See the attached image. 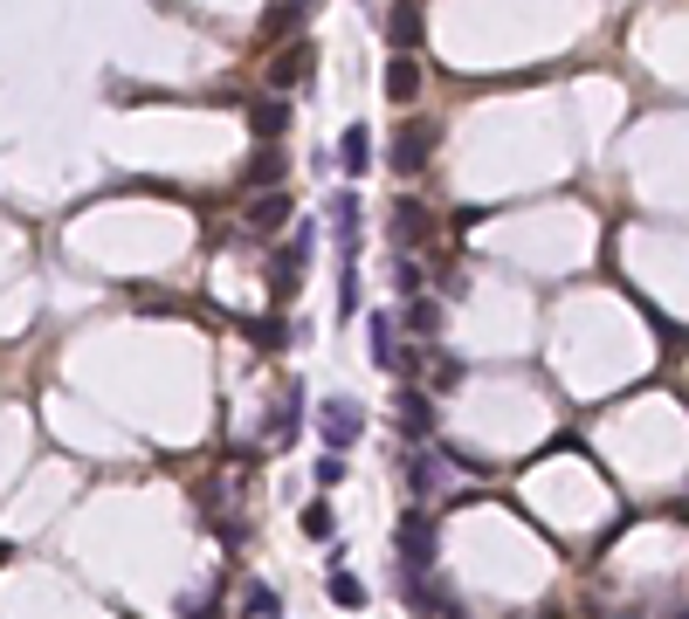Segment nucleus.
<instances>
[{"instance_id":"obj_3","label":"nucleus","mask_w":689,"mask_h":619,"mask_svg":"<svg viewBox=\"0 0 689 619\" xmlns=\"http://www.w3.org/2000/svg\"><path fill=\"white\" fill-rule=\"evenodd\" d=\"M311 69H318V42H290L284 56L269 63V76H263V83H269L276 97H290V90H303V83H311Z\"/></svg>"},{"instance_id":"obj_14","label":"nucleus","mask_w":689,"mask_h":619,"mask_svg":"<svg viewBox=\"0 0 689 619\" xmlns=\"http://www.w3.org/2000/svg\"><path fill=\"white\" fill-rule=\"evenodd\" d=\"M284 172H290V159H284L276 145H263V151H255V159L242 166V187H248V193H269V187H276Z\"/></svg>"},{"instance_id":"obj_24","label":"nucleus","mask_w":689,"mask_h":619,"mask_svg":"<svg viewBox=\"0 0 689 619\" xmlns=\"http://www.w3.org/2000/svg\"><path fill=\"white\" fill-rule=\"evenodd\" d=\"M311 469H318V482H324V488H338V482H345V475H352V461H345V454H338V448H324V454H318V461H311Z\"/></svg>"},{"instance_id":"obj_15","label":"nucleus","mask_w":689,"mask_h":619,"mask_svg":"<svg viewBox=\"0 0 689 619\" xmlns=\"http://www.w3.org/2000/svg\"><path fill=\"white\" fill-rule=\"evenodd\" d=\"M393 235L400 241H435V214H427V206H414V200H393Z\"/></svg>"},{"instance_id":"obj_27","label":"nucleus","mask_w":689,"mask_h":619,"mask_svg":"<svg viewBox=\"0 0 689 619\" xmlns=\"http://www.w3.org/2000/svg\"><path fill=\"white\" fill-rule=\"evenodd\" d=\"M0 564H8V544H0Z\"/></svg>"},{"instance_id":"obj_17","label":"nucleus","mask_w":689,"mask_h":619,"mask_svg":"<svg viewBox=\"0 0 689 619\" xmlns=\"http://www.w3.org/2000/svg\"><path fill=\"white\" fill-rule=\"evenodd\" d=\"M297 530L311 537V544H331V537H338V509H331L324 496L318 503H303V516H297Z\"/></svg>"},{"instance_id":"obj_19","label":"nucleus","mask_w":689,"mask_h":619,"mask_svg":"<svg viewBox=\"0 0 689 619\" xmlns=\"http://www.w3.org/2000/svg\"><path fill=\"white\" fill-rule=\"evenodd\" d=\"M324 599L345 606V612H359V606H366V585L352 578V572H331V578H324Z\"/></svg>"},{"instance_id":"obj_16","label":"nucleus","mask_w":689,"mask_h":619,"mask_svg":"<svg viewBox=\"0 0 689 619\" xmlns=\"http://www.w3.org/2000/svg\"><path fill=\"white\" fill-rule=\"evenodd\" d=\"M387 42H393V48H421V0H393Z\"/></svg>"},{"instance_id":"obj_26","label":"nucleus","mask_w":689,"mask_h":619,"mask_svg":"<svg viewBox=\"0 0 689 619\" xmlns=\"http://www.w3.org/2000/svg\"><path fill=\"white\" fill-rule=\"evenodd\" d=\"M676 524H689V503H682V516H676Z\"/></svg>"},{"instance_id":"obj_8","label":"nucleus","mask_w":689,"mask_h":619,"mask_svg":"<svg viewBox=\"0 0 689 619\" xmlns=\"http://www.w3.org/2000/svg\"><path fill=\"white\" fill-rule=\"evenodd\" d=\"M290 214H297V200L284 193V187H269V193H255V206H248V235L263 241V235H276V227H290Z\"/></svg>"},{"instance_id":"obj_10","label":"nucleus","mask_w":689,"mask_h":619,"mask_svg":"<svg viewBox=\"0 0 689 619\" xmlns=\"http://www.w3.org/2000/svg\"><path fill=\"white\" fill-rule=\"evenodd\" d=\"M366 330H373V365H379V372H407V351H400V330H393L387 310H373Z\"/></svg>"},{"instance_id":"obj_5","label":"nucleus","mask_w":689,"mask_h":619,"mask_svg":"<svg viewBox=\"0 0 689 619\" xmlns=\"http://www.w3.org/2000/svg\"><path fill=\"white\" fill-rule=\"evenodd\" d=\"M331 248H338V262H359V193H331Z\"/></svg>"},{"instance_id":"obj_22","label":"nucleus","mask_w":689,"mask_h":619,"mask_svg":"<svg viewBox=\"0 0 689 619\" xmlns=\"http://www.w3.org/2000/svg\"><path fill=\"white\" fill-rule=\"evenodd\" d=\"M297 406H303V393H297V385H284V406H276L269 441H297Z\"/></svg>"},{"instance_id":"obj_18","label":"nucleus","mask_w":689,"mask_h":619,"mask_svg":"<svg viewBox=\"0 0 689 619\" xmlns=\"http://www.w3.org/2000/svg\"><path fill=\"white\" fill-rule=\"evenodd\" d=\"M400 324H407V330H421V338H427V345H435V330H442V310H435V303H427V290H421V296H407V310H400Z\"/></svg>"},{"instance_id":"obj_1","label":"nucleus","mask_w":689,"mask_h":619,"mask_svg":"<svg viewBox=\"0 0 689 619\" xmlns=\"http://www.w3.org/2000/svg\"><path fill=\"white\" fill-rule=\"evenodd\" d=\"M393 551H400V599H407V592H421L427 572H435V516L407 509L400 530H393Z\"/></svg>"},{"instance_id":"obj_6","label":"nucleus","mask_w":689,"mask_h":619,"mask_svg":"<svg viewBox=\"0 0 689 619\" xmlns=\"http://www.w3.org/2000/svg\"><path fill=\"white\" fill-rule=\"evenodd\" d=\"M442 454L435 448H427V441H414V448H407V461H400V482H407V496H435V488H442Z\"/></svg>"},{"instance_id":"obj_9","label":"nucleus","mask_w":689,"mask_h":619,"mask_svg":"<svg viewBox=\"0 0 689 619\" xmlns=\"http://www.w3.org/2000/svg\"><path fill=\"white\" fill-rule=\"evenodd\" d=\"M366 166H373V124L352 117L345 132H338V172L345 179H366Z\"/></svg>"},{"instance_id":"obj_21","label":"nucleus","mask_w":689,"mask_h":619,"mask_svg":"<svg viewBox=\"0 0 689 619\" xmlns=\"http://www.w3.org/2000/svg\"><path fill=\"white\" fill-rule=\"evenodd\" d=\"M303 8H311V0H276V8L263 14V35H290L297 21H303Z\"/></svg>"},{"instance_id":"obj_25","label":"nucleus","mask_w":689,"mask_h":619,"mask_svg":"<svg viewBox=\"0 0 689 619\" xmlns=\"http://www.w3.org/2000/svg\"><path fill=\"white\" fill-rule=\"evenodd\" d=\"M242 612H255V619H276L284 606H276V592H269V585H248V592H242Z\"/></svg>"},{"instance_id":"obj_4","label":"nucleus","mask_w":689,"mask_h":619,"mask_svg":"<svg viewBox=\"0 0 689 619\" xmlns=\"http://www.w3.org/2000/svg\"><path fill=\"white\" fill-rule=\"evenodd\" d=\"M318 434H324V448H338V454H345V448L366 434V413L352 406V399H324V406H318Z\"/></svg>"},{"instance_id":"obj_13","label":"nucleus","mask_w":689,"mask_h":619,"mask_svg":"<svg viewBox=\"0 0 689 619\" xmlns=\"http://www.w3.org/2000/svg\"><path fill=\"white\" fill-rule=\"evenodd\" d=\"M400 434H407V441H427V434H435V399L414 393V385L400 393Z\"/></svg>"},{"instance_id":"obj_7","label":"nucleus","mask_w":689,"mask_h":619,"mask_svg":"<svg viewBox=\"0 0 689 619\" xmlns=\"http://www.w3.org/2000/svg\"><path fill=\"white\" fill-rule=\"evenodd\" d=\"M311 241H318V227L303 221V235L269 262V290H276V296H290V290H297V269H311Z\"/></svg>"},{"instance_id":"obj_23","label":"nucleus","mask_w":689,"mask_h":619,"mask_svg":"<svg viewBox=\"0 0 689 619\" xmlns=\"http://www.w3.org/2000/svg\"><path fill=\"white\" fill-rule=\"evenodd\" d=\"M393 282H400V296H421V290H427V269L414 262V255H400V262H393Z\"/></svg>"},{"instance_id":"obj_12","label":"nucleus","mask_w":689,"mask_h":619,"mask_svg":"<svg viewBox=\"0 0 689 619\" xmlns=\"http://www.w3.org/2000/svg\"><path fill=\"white\" fill-rule=\"evenodd\" d=\"M248 124H255V138H263V145H276V138H284L290 132V97H255V111H248Z\"/></svg>"},{"instance_id":"obj_20","label":"nucleus","mask_w":689,"mask_h":619,"mask_svg":"<svg viewBox=\"0 0 689 619\" xmlns=\"http://www.w3.org/2000/svg\"><path fill=\"white\" fill-rule=\"evenodd\" d=\"M359 317V262H338V324Z\"/></svg>"},{"instance_id":"obj_11","label":"nucleus","mask_w":689,"mask_h":619,"mask_svg":"<svg viewBox=\"0 0 689 619\" xmlns=\"http://www.w3.org/2000/svg\"><path fill=\"white\" fill-rule=\"evenodd\" d=\"M387 97L400 103V111L421 97V56H414V48H393V63H387Z\"/></svg>"},{"instance_id":"obj_2","label":"nucleus","mask_w":689,"mask_h":619,"mask_svg":"<svg viewBox=\"0 0 689 619\" xmlns=\"http://www.w3.org/2000/svg\"><path fill=\"white\" fill-rule=\"evenodd\" d=\"M435 145H442V124H427V117L400 124V132H393V145H387V166H393V179H421V172H427V159H435Z\"/></svg>"}]
</instances>
